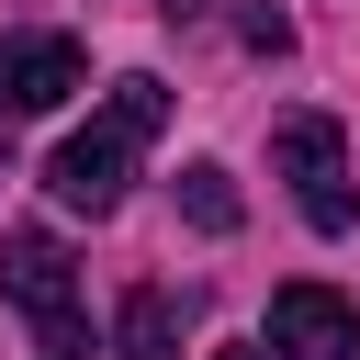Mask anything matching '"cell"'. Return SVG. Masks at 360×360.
<instances>
[{
  "label": "cell",
  "instance_id": "cell-1",
  "mask_svg": "<svg viewBox=\"0 0 360 360\" xmlns=\"http://www.w3.org/2000/svg\"><path fill=\"white\" fill-rule=\"evenodd\" d=\"M158 124H169V90H158V79H112V101L45 158V191H56L68 214H112L124 180H135V146H146Z\"/></svg>",
  "mask_w": 360,
  "mask_h": 360
},
{
  "label": "cell",
  "instance_id": "cell-2",
  "mask_svg": "<svg viewBox=\"0 0 360 360\" xmlns=\"http://www.w3.org/2000/svg\"><path fill=\"white\" fill-rule=\"evenodd\" d=\"M0 292L22 304V326H34V349H45V360H90V292H79L68 236L11 225V236H0Z\"/></svg>",
  "mask_w": 360,
  "mask_h": 360
},
{
  "label": "cell",
  "instance_id": "cell-3",
  "mask_svg": "<svg viewBox=\"0 0 360 360\" xmlns=\"http://www.w3.org/2000/svg\"><path fill=\"white\" fill-rule=\"evenodd\" d=\"M270 158H281V180H292V202H304V225H315V236H349V225H360V191H349V135H338L326 112H281Z\"/></svg>",
  "mask_w": 360,
  "mask_h": 360
},
{
  "label": "cell",
  "instance_id": "cell-4",
  "mask_svg": "<svg viewBox=\"0 0 360 360\" xmlns=\"http://www.w3.org/2000/svg\"><path fill=\"white\" fill-rule=\"evenodd\" d=\"M270 349H281V360H360V315H349V292H326V281H281V292H270Z\"/></svg>",
  "mask_w": 360,
  "mask_h": 360
},
{
  "label": "cell",
  "instance_id": "cell-5",
  "mask_svg": "<svg viewBox=\"0 0 360 360\" xmlns=\"http://www.w3.org/2000/svg\"><path fill=\"white\" fill-rule=\"evenodd\" d=\"M90 79L79 34H0V112H56Z\"/></svg>",
  "mask_w": 360,
  "mask_h": 360
},
{
  "label": "cell",
  "instance_id": "cell-6",
  "mask_svg": "<svg viewBox=\"0 0 360 360\" xmlns=\"http://www.w3.org/2000/svg\"><path fill=\"white\" fill-rule=\"evenodd\" d=\"M180 315H191V304H180L169 281H135L124 315H112V360H180Z\"/></svg>",
  "mask_w": 360,
  "mask_h": 360
},
{
  "label": "cell",
  "instance_id": "cell-7",
  "mask_svg": "<svg viewBox=\"0 0 360 360\" xmlns=\"http://www.w3.org/2000/svg\"><path fill=\"white\" fill-rule=\"evenodd\" d=\"M180 214H191L202 236H236V214H248V202H236V180H225L214 158H191V169H180Z\"/></svg>",
  "mask_w": 360,
  "mask_h": 360
},
{
  "label": "cell",
  "instance_id": "cell-8",
  "mask_svg": "<svg viewBox=\"0 0 360 360\" xmlns=\"http://www.w3.org/2000/svg\"><path fill=\"white\" fill-rule=\"evenodd\" d=\"M214 360H270V349H248V338H236V349H214Z\"/></svg>",
  "mask_w": 360,
  "mask_h": 360
},
{
  "label": "cell",
  "instance_id": "cell-9",
  "mask_svg": "<svg viewBox=\"0 0 360 360\" xmlns=\"http://www.w3.org/2000/svg\"><path fill=\"white\" fill-rule=\"evenodd\" d=\"M0 180H11V146H0Z\"/></svg>",
  "mask_w": 360,
  "mask_h": 360
}]
</instances>
